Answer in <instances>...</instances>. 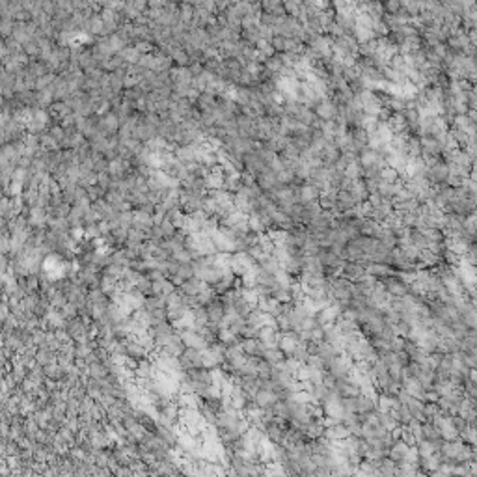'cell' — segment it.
<instances>
[{
    "mask_svg": "<svg viewBox=\"0 0 477 477\" xmlns=\"http://www.w3.org/2000/svg\"><path fill=\"white\" fill-rule=\"evenodd\" d=\"M270 295H272L278 302H282V304H291L293 302V293L291 289H287V287H276V289H272Z\"/></svg>",
    "mask_w": 477,
    "mask_h": 477,
    "instance_id": "26",
    "label": "cell"
},
{
    "mask_svg": "<svg viewBox=\"0 0 477 477\" xmlns=\"http://www.w3.org/2000/svg\"><path fill=\"white\" fill-rule=\"evenodd\" d=\"M336 114H338V107H336L334 103L324 101L321 105H317V116H319V118H323V119H334Z\"/></svg>",
    "mask_w": 477,
    "mask_h": 477,
    "instance_id": "19",
    "label": "cell"
},
{
    "mask_svg": "<svg viewBox=\"0 0 477 477\" xmlns=\"http://www.w3.org/2000/svg\"><path fill=\"white\" fill-rule=\"evenodd\" d=\"M300 343V336H298V332L295 330H285V332H280V339H278V347L284 351L287 356H291L293 353H295V349H297V345Z\"/></svg>",
    "mask_w": 477,
    "mask_h": 477,
    "instance_id": "4",
    "label": "cell"
},
{
    "mask_svg": "<svg viewBox=\"0 0 477 477\" xmlns=\"http://www.w3.org/2000/svg\"><path fill=\"white\" fill-rule=\"evenodd\" d=\"M367 272H365V265L360 261H343V265H341V276L347 278V280H351V282H358L362 276H365Z\"/></svg>",
    "mask_w": 477,
    "mask_h": 477,
    "instance_id": "5",
    "label": "cell"
},
{
    "mask_svg": "<svg viewBox=\"0 0 477 477\" xmlns=\"http://www.w3.org/2000/svg\"><path fill=\"white\" fill-rule=\"evenodd\" d=\"M179 362H181V367L186 371L194 369V367H203L201 351L200 349H194V347H186L185 353L179 356Z\"/></svg>",
    "mask_w": 477,
    "mask_h": 477,
    "instance_id": "2",
    "label": "cell"
},
{
    "mask_svg": "<svg viewBox=\"0 0 477 477\" xmlns=\"http://www.w3.org/2000/svg\"><path fill=\"white\" fill-rule=\"evenodd\" d=\"M365 272L371 274V276H375L377 280H384V278L393 274L392 265H388V263H375V261L365 263Z\"/></svg>",
    "mask_w": 477,
    "mask_h": 477,
    "instance_id": "9",
    "label": "cell"
},
{
    "mask_svg": "<svg viewBox=\"0 0 477 477\" xmlns=\"http://www.w3.org/2000/svg\"><path fill=\"white\" fill-rule=\"evenodd\" d=\"M224 399H228V401H230L231 407L237 408V410H240V412H242V410H244V407H246V403H248V395L244 393V390H242L240 386L235 384L230 395H228V397H224Z\"/></svg>",
    "mask_w": 477,
    "mask_h": 477,
    "instance_id": "10",
    "label": "cell"
},
{
    "mask_svg": "<svg viewBox=\"0 0 477 477\" xmlns=\"http://www.w3.org/2000/svg\"><path fill=\"white\" fill-rule=\"evenodd\" d=\"M205 282L203 280H200V278H190V280H186V282H183V284L179 285V291L185 293V295H194V297H198L200 295V291L205 287Z\"/></svg>",
    "mask_w": 477,
    "mask_h": 477,
    "instance_id": "17",
    "label": "cell"
},
{
    "mask_svg": "<svg viewBox=\"0 0 477 477\" xmlns=\"http://www.w3.org/2000/svg\"><path fill=\"white\" fill-rule=\"evenodd\" d=\"M88 302L90 304H110L108 302V295L101 287H92L88 291Z\"/></svg>",
    "mask_w": 477,
    "mask_h": 477,
    "instance_id": "24",
    "label": "cell"
},
{
    "mask_svg": "<svg viewBox=\"0 0 477 477\" xmlns=\"http://www.w3.org/2000/svg\"><path fill=\"white\" fill-rule=\"evenodd\" d=\"M408 449H410V446H408V444L403 438H399V440H395V442L392 444V447L388 449V457H390V459H393V461L399 464L401 461H405Z\"/></svg>",
    "mask_w": 477,
    "mask_h": 477,
    "instance_id": "14",
    "label": "cell"
},
{
    "mask_svg": "<svg viewBox=\"0 0 477 477\" xmlns=\"http://www.w3.org/2000/svg\"><path fill=\"white\" fill-rule=\"evenodd\" d=\"M86 375H90L93 378H105L108 377V367L103 362H92L86 369Z\"/></svg>",
    "mask_w": 477,
    "mask_h": 477,
    "instance_id": "23",
    "label": "cell"
},
{
    "mask_svg": "<svg viewBox=\"0 0 477 477\" xmlns=\"http://www.w3.org/2000/svg\"><path fill=\"white\" fill-rule=\"evenodd\" d=\"M56 360H58V353L51 351L49 347H39L38 351H36V362L41 363L43 367L49 365V363L56 362Z\"/></svg>",
    "mask_w": 477,
    "mask_h": 477,
    "instance_id": "18",
    "label": "cell"
},
{
    "mask_svg": "<svg viewBox=\"0 0 477 477\" xmlns=\"http://www.w3.org/2000/svg\"><path fill=\"white\" fill-rule=\"evenodd\" d=\"M179 334H181V339H183V343H185L186 347H194V349H200V351H203V349L209 347L205 338H203L198 330L188 328V330H181Z\"/></svg>",
    "mask_w": 477,
    "mask_h": 477,
    "instance_id": "6",
    "label": "cell"
},
{
    "mask_svg": "<svg viewBox=\"0 0 477 477\" xmlns=\"http://www.w3.org/2000/svg\"><path fill=\"white\" fill-rule=\"evenodd\" d=\"M224 309H226V306H224V302L220 300V298H215V300L211 302V304H207L209 323L216 324V326L220 328V321L224 319Z\"/></svg>",
    "mask_w": 477,
    "mask_h": 477,
    "instance_id": "12",
    "label": "cell"
},
{
    "mask_svg": "<svg viewBox=\"0 0 477 477\" xmlns=\"http://www.w3.org/2000/svg\"><path fill=\"white\" fill-rule=\"evenodd\" d=\"M65 425L69 427L71 431L78 432L80 429H82V423H80V416H67V419H65Z\"/></svg>",
    "mask_w": 477,
    "mask_h": 477,
    "instance_id": "30",
    "label": "cell"
},
{
    "mask_svg": "<svg viewBox=\"0 0 477 477\" xmlns=\"http://www.w3.org/2000/svg\"><path fill=\"white\" fill-rule=\"evenodd\" d=\"M257 265H259V263L255 261L248 252H235L233 257H231V270H233V274L238 278H242L248 270H252L254 267H257Z\"/></svg>",
    "mask_w": 477,
    "mask_h": 477,
    "instance_id": "1",
    "label": "cell"
},
{
    "mask_svg": "<svg viewBox=\"0 0 477 477\" xmlns=\"http://www.w3.org/2000/svg\"><path fill=\"white\" fill-rule=\"evenodd\" d=\"M80 408H82V401L77 399V397H67V403H65L67 416H78L80 414Z\"/></svg>",
    "mask_w": 477,
    "mask_h": 477,
    "instance_id": "27",
    "label": "cell"
},
{
    "mask_svg": "<svg viewBox=\"0 0 477 477\" xmlns=\"http://www.w3.org/2000/svg\"><path fill=\"white\" fill-rule=\"evenodd\" d=\"M263 358H265V360H269L272 365H276V363L284 362L285 358H287V354H285L284 351L280 349V347H272V349H267V351H265Z\"/></svg>",
    "mask_w": 477,
    "mask_h": 477,
    "instance_id": "22",
    "label": "cell"
},
{
    "mask_svg": "<svg viewBox=\"0 0 477 477\" xmlns=\"http://www.w3.org/2000/svg\"><path fill=\"white\" fill-rule=\"evenodd\" d=\"M151 280H149V276L147 274H142V276L138 278V282H136V289H140V291L144 293V295H151Z\"/></svg>",
    "mask_w": 477,
    "mask_h": 477,
    "instance_id": "28",
    "label": "cell"
},
{
    "mask_svg": "<svg viewBox=\"0 0 477 477\" xmlns=\"http://www.w3.org/2000/svg\"><path fill=\"white\" fill-rule=\"evenodd\" d=\"M384 285H386V291L390 293L392 297H405V295L410 293V285H408L399 274H397V276L392 274V276L384 278Z\"/></svg>",
    "mask_w": 477,
    "mask_h": 477,
    "instance_id": "3",
    "label": "cell"
},
{
    "mask_svg": "<svg viewBox=\"0 0 477 477\" xmlns=\"http://www.w3.org/2000/svg\"><path fill=\"white\" fill-rule=\"evenodd\" d=\"M99 287L103 289V291L107 293L108 297L112 295V293L118 289V278L114 276H108V274H105V272H101V284Z\"/></svg>",
    "mask_w": 477,
    "mask_h": 477,
    "instance_id": "25",
    "label": "cell"
},
{
    "mask_svg": "<svg viewBox=\"0 0 477 477\" xmlns=\"http://www.w3.org/2000/svg\"><path fill=\"white\" fill-rule=\"evenodd\" d=\"M257 339H259L267 349H272V347H278L280 332H278V328H272V326H261Z\"/></svg>",
    "mask_w": 477,
    "mask_h": 477,
    "instance_id": "11",
    "label": "cell"
},
{
    "mask_svg": "<svg viewBox=\"0 0 477 477\" xmlns=\"http://www.w3.org/2000/svg\"><path fill=\"white\" fill-rule=\"evenodd\" d=\"M240 347H242V351L248 356H261L263 358V354L267 351V347L263 345L257 338H242L240 339Z\"/></svg>",
    "mask_w": 477,
    "mask_h": 477,
    "instance_id": "8",
    "label": "cell"
},
{
    "mask_svg": "<svg viewBox=\"0 0 477 477\" xmlns=\"http://www.w3.org/2000/svg\"><path fill=\"white\" fill-rule=\"evenodd\" d=\"M190 278H194V265L192 263H181L179 269H177V272L174 274V276H170V280H172L176 285H181L183 282L190 280Z\"/></svg>",
    "mask_w": 477,
    "mask_h": 477,
    "instance_id": "16",
    "label": "cell"
},
{
    "mask_svg": "<svg viewBox=\"0 0 477 477\" xmlns=\"http://www.w3.org/2000/svg\"><path fill=\"white\" fill-rule=\"evenodd\" d=\"M176 284L172 282V280H166V278H162V280H155L153 284H151V295H164V297H170L172 293H176Z\"/></svg>",
    "mask_w": 477,
    "mask_h": 477,
    "instance_id": "15",
    "label": "cell"
},
{
    "mask_svg": "<svg viewBox=\"0 0 477 477\" xmlns=\"http://www.w3.org/2000/svg\"><path fill=\"white\" fill-rule=\"evenodd\" d=\"M240 339H242V338L231 330L230 326H228V328H220V330H218V341H222L226 347L235 345V343H240Z\"/></svg>",
    "mask_w": 477,
    "mask_h": 477,
    "instance_id": "20",
    "label": "cell"
},
{
    "mask_svg": "<svg viewBox=\"0 0 477 477\" xmlns=\"http://www.w3.org/2000/svg\"><path fill=\"white\" fill-rule=\"evenodd\" d=\"M278 399H280V395H278L274 390H270V388H259V392L255 393V397H254V401L261 408L272 407Z\"/></svg>",
    "mask_w": 477,
    "mask_h": 477,
    "instance_id": "13",
    "label": "cell"
},
{
    "mask_svg": "<svg viewBox=\"0 0 477 477\" xmlns=\"http://www.w3.org/2000/svg\"><path fill=\"white\" fill-rule=\"evenodd\" d=\"M317 192H319V188H317L315 185H304V186H300V190H298V200H300V203L315 201Z\"/></svg>",
    "mask_w": 477,
    "mask_h": 477,
    "instance_id": "21",
    "label": "cell"
},
{
    "mask_svg": "<svg viewBox=\"0 0 477 477\" xmlns=\"http://www.w3.org/2000/svg\"><path fill=\"white\" fill-rule=\"evenodd\" d=\"M60 311H62V315L65 317L67 321H69V319H75V317H78V306H77V304H73V302H67V304H65V306L60 309Z\"/></svg>",
    "mask_w": 477,
    "mask_h": 477,
    "instance_id": "29",
    "label": "cell"
},
{
    "mask_svg": "<svg viewBox=\"0 0 477 477\" xmlns=\"http://www.w3.org/2000/svg\"><path fill=\"white\" fill-rule=\"evenodd\" d=\"M323 436H326L328 440H334V442H341V440H345L347 436H351V429H349L343 421H339V423L328 425V427L324 429Z\"/></svg>",
    "mask_w": 477,
    "mask_h": 477,
    "instance_id": "7",
    "label": "cell"
}]
</instances>
